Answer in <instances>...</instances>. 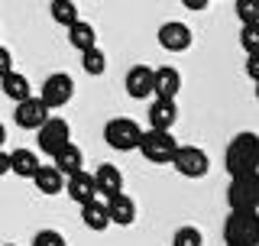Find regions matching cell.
Listing matches in <instances>:
<instances>
[{"mask_svg": "<svg viewBox=\"0 0 259 246\" xmlns=\"http://www.w3.org/2000/svg\"><path fill=\"white\" fill-rule=\"evenodd\" d=\"M81 68L94 78L104 75V71H107V55H104V49L94 46V49H88V52H81Z\"/></svg>", "mask_w": 259, "mask_h": 246, "instance_id": "cell-24", "label": "cell"}, {"mask_svg": "<svg viewBox=\"0 0 259 246\" xmlns=\"http://www.w3.org/2000/svg\"><path fill=\"white\" fill-rule=\"evenodd\" d=\"M136 149L143 152L146 162H156V166H165V162H172V155L178 149V139L172 133H159V130H143L140 136V146Z\"/></svg>", "mask_w": 259, "mask_h": 246, "instance_id": "cell-3", "label": "cell"}, {"mask_svg": "<svg viewBox=\"0 0 259 246\" xmlns=\"http://www.w3.org/2000/svg\"><path fill=\"white\" fill-rule=\"evenodd\" d=\"M10 71H13V55H10V49H7V46H0V78L10 75Z\"/></svg>", "mask_w": 259, "mask_h": 246, "instance_id": "cell-29", "label": "cell"}, {"mask_svg": "<svg viewBox=\"0 0 259 246\" xmlns=\"http://www.w3.org/2000/svg\"><path fill=\"white\" fill-rule=\"evenodd\" d=\"M107 204V217L110 224H120V227H130L136 220V201L130 198V194H117V198L104 201Z\"/></svg>", "mask_w": 259, "mask_h": 246, "instance_id": "cell-17", "label": "cell"}, {"mask_svg": "<svg viewBox=\"0 0 259 246\" xmlns=\"http://www.w3.org/2000/svg\"><path fill=\"white\" fill-rule=\"evenodd\" d=\"M172 246H204V236H201L198 227H178L172 236Z\"/></svg>", "mask_w": 259, "mask_h": 246, "instance_id": "cell-26", "label": "cell"}, {"mask_svg": "<svg viewBox=\"0 0 259 246\" xmlns=\"http://www.w3.org/2000/svg\"><path fill=\"white\" fill-rule=\"evenodd\" d=\"M75 97V81H71V75H65V71H55V75H49L42 81V91H39V101L46 104V110H59L65 107V104Z\"/></svg>", "mask_w": 259, "mask_h": 246, "instance_id": "cell-6", "label": "cell"}, {"mask_svg": "<svg viewBox=\"0 0 259 246\" xmlns=\"http://www.w3.org/2000/svg\"><path fill=\"white\" fill-rule=\"evenodd\" d=\"M0 246H16V243H0Z\"/></svg>", "mask_w": 259, "mask_h": 246, "instance_id": "cell-35", "label": "cell"}, {"mask_svg": "<svg viewBox=\"0 0 259 246\" xmlns=\"http://www.w3.org/2000/svg\"><path fill=\"white\" fill-rule=\"evenodd\" d=\"M227 246H259V211H230L224 220Z\"/></svg>", "mask_w": 259, "mask_h": 246, "instance_id": "cell-2", "label": "cell"}, {"mask_svg": "<svg viewBox=\"0 0 259 246\" xmlns=\"http://www.w3.org/2000/svg\"><path fill=\"white\" fill-rule=\"evenodd\" d=\"M175 120H178V107H175V101H152V107H149V130H159V133H172V127H175Z\"/></svg>", "mask_w": 259, "mask_h": 246, "instance_id": "cell-16", "label": "cell"}, {"mask_svg": "<svg viewBox=\"0 0 259 246\" xmlns=\"http://www.w3.org/2000/svg\"><path fill=\"white\" fill-rule=\"evenodd\" d=\"M224 166L230 172V178L240 175H259V133H249L243 130L227 143L224 152Z\"/></svg>", "mask_w": 259, "mask_h": 246, "instance_id": "cell-1", "label": "cell"}, {"mask_svg": "<svg viewBox=\"0 0 259 246\" xmlns=\"http://www.w3.org/2000/svg\"><path fill=\"white\" fill-rule=\"evenodd\" d=\"M81 220H84V227L88 230H107L110 227V217H107V204H104L101 198L97 201H91V204H84V208H81Z\"/></svg>", "mask_w": 259, "mask_h": 246, "instance_id": "cell-19", "label": "cell"}, {"mask_svg": "<svg viewBox=\"0 0 259 246\" xmlns=\"http://www.w3.org/2000/svg\"><path fill=\"white\" fill-rule=\"evenodd\" d=\"M49 13H52V20L65 29L78 23V7L71 4V0H52V4H49Z\"/></svg>", "mask_w": 259, "mask_h": 246, "instance_id": "cell-23", "label": "cell"}, {"mask_svg": "<svg viewBox=\"0 0 259 246\" xmlns=\"http://www.w3.org/2000/svg\"><path fill=\"white\" fill-rule=\"evenodd\" d=\"M156 39H159V46L165 49V52H185V49L191 46V29L185 26V23H178V20H168V23L159 26Z\"/></svg>", "mask_w": 259, "mask_h": 246, "instance_id": "cell-9", "label": "cell"}, {"mask_svg": "<svg viewBox=\"0 0 259 246\" xmlns=\"http://www.w3.org/2000/svg\"><path fill=\"white\" fill-rule=\"evenodd\" d=\"M233 10H237L243 26H256V23H259V0H237Z\"/></svg>", "mask_w": 259, "mask_h": 246, "instance_id": "cell-25", "label": "cell"}, {"mask_svg": "<svg viewBox=\"0 0 259 246\" xmlns=\"http://www.w3.org/2000/svg\"><path fill=\"white\" fill-rule=\"evenodd\" d=\"M7 155H10V172H13V175H20V178H32V175H36L39 159H36L32 149H13Z\"/></svg>", "mask_w": 259, "mask_h": 246, "instance_id": "cell-21", "label": "cell"}, {"mask_svg": "<svg viewBox=\"0 0 259 246\" xmlns=\"http://www.w3.org/2000/svg\"><path fill=\"white\" fill-rule=\"evenodd\" d=\"M0 88H4V94L10 97L13 104H23L26 97H32V91H29V78L20 75V71H10V75H4V78H0Z\"/></svg>", "mask_w": 259, "mask_h": 246, "instance_id": "cell-18", "label": "cell"}, {"mask_svg": "<svg viewBox=\"0 0 259 246\" xmlns=\"http://www.w3.org/2000/svg\"><path fill=\"white\" fill-rule=\"evenodd\" d=\"M172 166H175L178 175H185V178H201V175H207L210 159L198 146H178L175 155H172Z\"/></svg>", "mask_w": 259, "mask_h": 246, "instance_id": "cell-7", "label": "cell"}, {"mask_svg": "<svg viewBox=\"0 0 259 246\" xmlns=\"http://www.w3.org/2000/svg\"><path fill=\"white\" fill-rule=\"evenodd\" d=\"M246 75L259 85V55H246Z\"/></svg>", "mask_w": 259, "mask_h": 246, "instance_id": "cell-30", "label": "cell"}, {"mask_svg": "<svg viewBox=\"0 0 259 246\" xmlns=\"http://www.w3.org/2000/svg\"><path fill=\"white\" fill-rule=\"evenodd\" d=\"M32 246H68V243H65V236L59 230H39L32 236Z\"/></svg>", "mask_w": 259, "mask_h": 246, "instance_id": "cell-28", "label": "cell"}, {"mask_svg": "<svg viewBox=\"0 0 259 246\" xmlns=\"http://www.w3.org/2000/svg\"><path fill=\"white\" fill-rule=\"evenodd\" d=\"M4 139H7V127L0 123V146H4Z\"/></svg>", "mask_w": 259, "mask_h": 246, "instance_id": "cell-33", "label": "cell"}, {"mask_svg": "<svg viewBox=\"0 0 259 246\" xmlns=\"http://www.w3.org/2000/svg\"><path fill=\"white\" fill-rule=\"evenodd\" d=\"M32 182H36V188L42 194H59V191H65V175H59L52 166H39L36 175H32Z\"/></svg>", "mask_w": 259, "mask_h": 246, "instance_id": "cell-22", "label": "cell"}, {"mask_svg": "<svg viewBox=\"0 0 259 246\" xmlns=\"http://www.w3.org/2000/svg\"><path fill=\"white\" fill-rule=\"evenodd\" d=\"M91 178H94V191L101 194L104 201H110V198H117V194H123V175H120V169L110 166V162L97 166V172H94Z\"/></svg>", "mask_w": 259, "mask_h": 246, "instance_id": "cell-10", "label": "cell"}, {"mask_svg": "<svg viewBox=\"0 0 259 246\" xmlns=\"http://www.w3.org/2000/svg\"><path fill=\"white\" fill-rule=\"evenodd\" d=\"M227 204H230V211H259V175L230 178Z\"/></svg>", "mask_w": 259, "mask_h": 246, "instance_id": "cell-5", "label": "cell"}, {"mask_svg": "<svg viewBox=\"0 0 259 246\" xmlns=\"http://www.w3.org/2000/svg\"><path fill=\"white\" fill-rule=\"evenodd\" d=\"M49 117H52V113L46 110V104L39 101V97H26V101L16 104V110H13L16 127H23V130H39Z\"/></svg>", "mask_w": 259, "mask_h": 246, "instance_id": "cell-11", "label": "cell"}, {"mask_svg": "<svg viewBox=\"0 0 259 246\" xmlns=\"http://www.w3.org/2000/svg\"><path fill=\"white\" fill-rule=\"evenodd\" d=\"M140 136H143L140 123L130 120V117H113L107 127H104V139H107V146L117 149V152L136 149V146H140Z\"/></svg>", "mask_w": 259, "mask_h": 246, "instance_id": "cell-4", "label": "cell"}, {"mask_svg": "<svg viewBox=\"0 0 259 246\" xmlns=\"http://www.w3.org/2000/svg\"><path fill=\"white\" fill-rule=\"evenodd\" d=\"M7 172H10V155L0 149V175H7Z\"/></svg>", "mask_w": 259, "mask_h": 246, "instance_id": "cell-31", "label": "cell"}, {"mask_svg": "<svg viewBox=\"0 0 259 246\" xmlns=\"http://www.w3.org/2000/svg\"><path fill=\"white\" fill-rule=\"evenodd\" d=\"M185 7H188V10H204L207 0H185Z\"/></svg>", "mask_w": 259, "mask_h": 246, "instance_id": "cell-32", "label": "cell"}, {"mask_svg": "<svg viewBox=\"0 0 259 246\" xmlns=\"http://www.w3.org/2000/svg\"><path fill=\"white\" fill-rule=\"evenodd\" d=\"M256 101H259V85H256Z\"/></svg>", "mask_w": 259, "mask_h": 246, "instance_id": "cell-34", "label": "cell"}, {"mask_svg": "<svg viewBox=\"0 0 259 246\" xmlns=\"http://www.w3.org/2000/svg\"><path fill=\"white\" fill-rule=\"evenodd\" d=\"M178 91H182V75H178L172 65H162V68L152 71V94L159 101H175Z\"/></svg>", "mask_w": 259, "mask_h": 246, "instance_id": "cell-12", "label": "cell"}, {"mask_svg": "<svg viewBox=\"0 0 259 246\" xmlns=\"http://www.w3.org/2000/svg\"><path fill=\"white\" fill-rule=\"evenodd\" d=\"M240 46L246 49V55H259V23L240 29Z\"/></svg>", "mask_w": 259, "mask_h": 246, "instance_id": "cell-27", "label": "cell"}, {"mask_svg": "<svg viewBox=\"0 0 259 246\" xmlns=\"http://www.w3.org/2000/svg\"><path fill=\"white\" fill-rule=\"evenodd\" d=\"M36 133H39L36 136L39 139V149L49 152V155H55L62 146L71 143V127H68V120H62V117H49Z\"/></svg>", "mask_w": 259, "mask_h": 246, "instance_id": "cell-8", "label": "cell"}, {"mask_svg": "<svg viewBox=\"0 0 259 246\" xmlns=\"http://www.w3.org/2000/svg\"><path fill=\"white\" fill-rule=\"evenodd\" d=\"M68 43H71V49H78V52H88V49L97 46V32L88 20H78L75 26H68Z\"/></svg>", "mask_w": 259, "mask_h": 246, "instance_id": "cell-20", "label": "cell"}, {"mask_svg": "<svg viewBox=\"0 0 259 246\" xmlns=\"http://www.w3.org/2000/svg\"><path fill=\"white\" fill-rule=\"evenodd\" d=\"M126 94L136 97V101L152 97V68L149 65H133L126 71Z\"/></svg>", "mask_w": 259, "mask_h": 246, "instance_id": "cell-14", "label": "cell"}, {"mask_svg": "<svg viewBox=\"0 0 259 246\" xmlns=\"http://www.w3.org/2000/svg\"><path fill=\"white\" fill-rule=\"evenodd\" d=\"M81 166H84V152H81L75 143L62 146V149L52 155V169L59 172V175H65V178L78 175V172H81Z\"/></svg>", "mask_w": 259, "mask_h": 246, "instance_id": "cell-15", "label": "cell"}, {"mask_svg": "<svg viewBox=\"0 0 259 246\" xmlns=\"http://www.w3.org/2000/svg\"><path fill=\"white\" fill-rule=\"evenodd\" d=\"M65 191H68V198L75 201V204H91V201H97V191H94V178L88 175L84 169L78 172V175H71V178H65Z\"/></svg>", "mask_w": 259, "mask_h": 246, "instance_id": "cell-13", "label": "cell"}]
</instances>
